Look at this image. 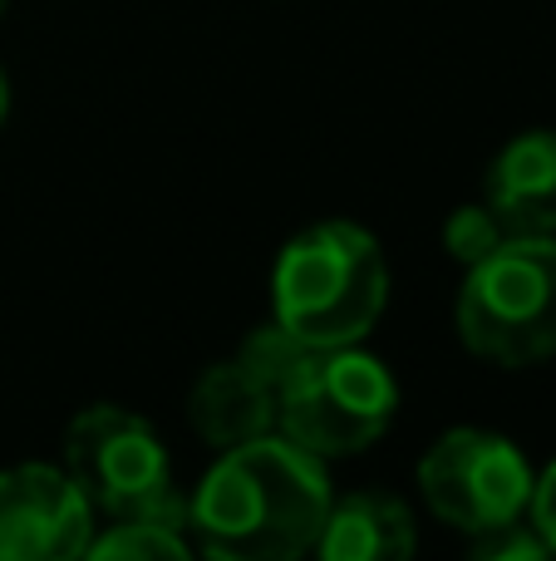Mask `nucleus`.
I'll return each mask as SVG.
<instances>
[{"label":"nucleus","instance_id":"1a4fd4ad","mask_svg":"<svg viewBox=\"0 0 556 561\" xmlns=\"http://www.w3.org/2000/svg\"><path fill=\"white\" fill-rule=\"evenodd\" d=\"M187 419L217 454L252 444L262 434H276V385L256 375L242 355L217 359L187 394Z\"/></svg>","mask_w":556,"mask_h":561},{"label":"nucleus","instance_id":"dca6fc26","mask_svg":"<svg viewBox=\"0 0 556 561\" xmlns=\"http://www.w3.org/2000/svg\"><path fill=\"white\" fill-rule=\"evenodd\" d=\"M5 114H10V75L0 69V124H5Z\"/></svg>","mask_w":556,"mask_h":561},{"label":"nucleus","instance_id":"6e6552de","mask_svg":"<svg viewBox=\"0 0 556 561\" xmlns=\"http://www.w3.org/2000/svg\"><path fill=\"white\" fill-rule=\"evenodd\" d=\"M483 203L512 237H556V128H528L493 158Z\"/></svg>","mask_w":556,"mask_h":561},{"label":"nucleus","instance_id":"2eb2a0df","mask_svg":"<svg viewBox=\"0 0 556 561\" xmlns=\"http://www.w3.org/2000/svg\"><path fill=\"white\" fill-rule=\"evenodd\" d=\"M528 517H532V527L547 537V547H552V557H556V463H547L537 478H532Z\"/></svg>","mask_w":556,"mask_h":561},{"label":"nucleus","instance_id":"f3484780","mask_svg":"<svg viewBox=\"0 0 556 561\" xmlns=\"http://www.w3.org/2000/svg\"><path fill=\"white\" fill-rule=\"evenodd\" d=\"M5 5H10V0H0V15H5Z\"/></svg>","mask_w":556,"mask_h":561},{"label":"nucleus","instance_id":"f03ea898","mask_svg":"<svg viewBox=\"0 0 556 561\" xmlns=\"http://www.w3.org/2000/svg\"><path fill=\"white\" fill-rule=\"evenodd\" d=\"M390 300V262L370 227L331 217L281 247L271 272V320L301 345H360Z\"/></svg>","mask_w":556,"mask_h":561},{"label":"nucleus","instance_id":"423d86ee","mask_svg":"<svg viewBox=\"0 0 556 561\" xmlns=\"http://www.w3.org/2000/svg\"><path fill=\"white\" fill-rule=\"evenodd\" d=\"M532 463L512 438L493 428H449L419 458V493L439 523L453 533H488L528 513Z\"/></svg>","mask_w":556,"mask_h":561},{"label":"nucleus","instance_id":"9b49d317","mask_svg":"<svg viewBox=\"0 0 556 561\" xmlns=\"http://www.w3.org/2000/svg\"><path fill=\"white\" fill-rule=\"evenodd\" d=\"M84 557L99 561H183L193 557V537H187V507L173 513H138V517H114L104 523V533L94 527Z\"/></svg>","mask_w":556,"mask_h":561},{"label":"nucleus","instance_id":"7ed1b4c3","mask_svg":"<svg viewBox=\"0 0 556 561\" xmlns=\"http://www.w3.org/2000/svg\"><path fill=\"white\" fill-rule=\"evenodd\" d=\"M463 272L453 320L473 355L502 369L556 355V237H508Z\"/></svg>","mask_w":556,"mask_h":561},{"label":"nucleus","instance_id":"20e7f679","mask_svg":"<svg viewBox=\"0 0 556 561\" xmlns=\"http://www.w3.org/2000/svg\"><path fill=\"white\" fill-rule=\"evenodd\" d=\"M399 414V379L360 345L305 350L276 394V434L325 458L364 454Z\"/></svg>","mask_w":556,"mask_h":561},{"label":"nucleus","instance_id":"0eeeda50","mask_svg":"<svg viewBox=\"0 0 556 561\" xmlns=\"http://www.w3.org/2000/svg\"><path fill=\"white\" fill-rule=\"evenodd\" d=\"M94 507L55 463L0 473V561H74L94 537Z\"/></svg>","mask_w":556,"mask_h":561},{"label":"nucleus","instance_id":"9d476101","mask_svg":"<svg viewBox=\"0 0 556 561\" xmlns=\"http://www.w3.org/2000/svg\"><path fill=\"white\" fill-rule=\"evenodd\" d=\"M419 547L409 503L394 493H345L331 497L315 533L311 557L321 561H409Z\"/></svg>","mask_w":556,"mask_h":561},{"label":"nucleus","instance_id":"ddd939ff","mask_svg":"<svg viewBox=\"0 0 556 561\" xmlns=\"http://www.w3.org/2000/svg\"><path fill=\"white\" fill-rule=\"evenodd\" d=\"M305 350H311V345H301V340H296L281 320H266V325H256L252 335L242 340V350H236V355H242L262 379H271L276 394H281V385L291 379V369L301 365Z\"/></svg>","mask_w":556,"mask_h":561},{"label":"nucleus","instance_id":"f8f14e48","mask_svg":"<svg viewBox=\"0 0 556 561\" xmlns=\"http://www.w3.org/2000/svg\"><path fill=\"white\" fill-rule=\"evenodd\" d=\"M508 227H502V217L493 213L488 203H463L459 213L443 222V247H449V256L459 266H473V262H483L488 252H498L502 242H508Z\"/></svg>","mask_w":556,"mask_h":561},{"label":"nucleus","instance_id":"39448f33","mask_svg":"<svg viewBox=\"0 0 556 561\" xmlns=\"http://www.w3.org/2000/svg\"><path fill=\"white\" fill-rule=\"evenodd\" d=\"M65 473L104 523L187 507V497L173 488L163 438L124 404H89L84 414H74L65 434Z\"/></svg>","mask_w":556,"mask_h":561},{"label":"nucleus","instance_id":"f257e3e1","mask_svg":"<svg viewBox=\"0 0 556 561\" xmlns=\"http://www.w3.org/2000/svg\"><path fill=\"white\" fill-rule=\"evenodd\" d=\"M325 463L286 434L222 448L187 497L193 552L222 561H296L315 547L331 507Z\"/></svg>","mask_w":556,"mask_h":561},{"label":"nucleus","instance_id":"4468645a","mask_svg":"<svg viewBox=\"0 0 556 561\" xmlns=\"http://www.w3.org/2000/svg\"><path fill=\"white\" fill-rule=\"evenodd\" d=\"M468 552H473V561H542V557H552V547H547V537L532 527V517L522 513V517H512V523L488 527V533H473Z\"/></svg>","mask_w":556,"mask_h":561}]
</instances>
